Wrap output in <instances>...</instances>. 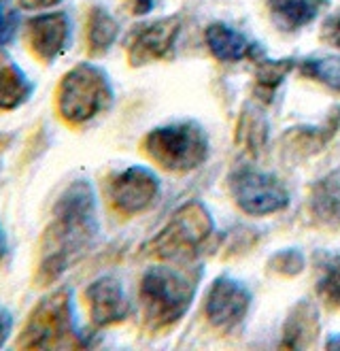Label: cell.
Instances as JSON below:
<instances>
[{
  "instance_id": "obj_1",
  "label": "cell",
  "mask_w": 340,
  "mask_h": 351,
  "mask_svg": "<svg viewBox=\"0 0 340 351\" xmlns=\"http://www.w3.org/2000/svg\"><path fill=\"white\" fill-rule=\"evenodd\" d=\"M98 232L100 219L94 185L88 179H75L58 196L38 241L36 285L47 287L60 281L92 250Z\"/></svg>"
},
{
  "instance_id": "obj_2",
  "label": "cell",
  "mask_w": 340,
  "mask_h": 351,
  "mask_svg": "<svg viewBox=\"0 0 340 351\" xmlns=\"http://www.w3.org/2000/svg\"><path fill=\"white\" fill-rule=\"evenodd\" d=\"M88 345L77 326L73 290L66 285L38 300L17 337V349H71Z\"/></svg>"
},
{
  "instance_id": "obj_3",
  "label": "cell",
  "mask_w": 340,
  "mask_h": 351,
  "mask_svg": "<svg viewBox=\"0 0 340 351\" xmlns=\"http://www.w3.org/2000/svg\"><path fill=\"white\" fill-rule=\"evenodd\" d=\"M196 296V281L170 266H151L141 277L138 300L145 326L151 332L173 328Z\"/></svg>"
},
{
  "instance_id": "obj_4",
  "label": "cell",
  "mask_w": 340,
  "mask_h": 351,
  "mask_svg": "<svg viewBox=\"0 0 340 351\" xmlns=\"http://www.w3.org/2000/svg\"><path fill=\"white\" fill-rule=\"evenodd\" d=\"M113 86L104 69L81 62L64 73L56 92V107L69 126H83L113 105Z\"/></svg>"
},
{
  "instance_id": "obj_5",
  "label": "cell",
  "mask_w": 340,
  "mask_h": 351,
  "mask_svg": "<svg viewBox=\"0 0 340 351\" xmlns=\"http://www.w3.org/2000/svg\"><path fill=\"white\" fill-rule=\"evenodd\" d=\"M215 223L200 200H189L173 213L164 228L147 243V256L164 262H187L210 239Z\"/></svg>"
},
{
  "instance_id": "obj_6",
  "label": "cell",
  "mask_w": 340,
  "mask_h": 351,
  "mask_svg": "<svg viewBox=\"0 0 340 351\" xmlns=\"http://www.w3.org/2000/svg\"><path fill=\"white\" fill-rule=\"evenodd\" d=\"M143 149L168 173H189L206 162L208 136L198 121H177L154 128L143 138Z\"/></svg>"
},
{
  "instance_id": "obj_7",
  "label": "cell",
  "mask_w": 340,
  "mask_h": 351,
  "mask_svg": "<svg viewBox=\"0 0 340 351\" xmlns=\"http://www.w3.org/2000/svg\"><path fill=\"white\" fill-rule=\"evenodd\" d=\"M230 194L241 211L264 217L287 209L289 192L279 177L255 169H239L230 175Z\"/></svg>"
},
{
  "instance_id": "obj_8",
  "label": "cell",
  "mask_w": 340,
  "mask_h": 351,
  "mask_svg": "<svg viewBox=\"0 0 340 351\" xmlns=\"http://www.w3.org/2000/svg\"><path fill=\"white\" fill-rule=\"evenodd\" d=\"M160 196V179L158 175L134 164L119 173H115L106 183V198L111 206L121 215H138L147 211Z\"/></svg>"
},
{
  "instance_id": "obj_9",
  "label": "cell",
  "mask_w": 340,
  "mask_h": 351,
  "mask_svg": "<svg viewBox=\"0 0 340 351\" xmlns=\"http://www.w3.org/2000/svg\"><path fill=\"white\" fill-rule=\"evenodd\" d=\"M181 34V17L170 15L134 26L125 40V53L130 66H147L151 62L164 60L175 49Z\"/></svg>"
},
{
  "instance_id": "obj_10",
  "label": "cell",
  "mask_w": 340,
  "mask_h": 351,
  "mask_svg": "<svg viewBox=\"0 0 340 351\" xmlns=\"http://www.w3.org/2000/svg\"><path fill=\"white\" fill-rule=\"evenodd\" d=\"M249 306L251 292L241 281L232 277H217L210 283L204 311L212 328L221 330V332H232L245 322Z\"/></svg>"
},
{
  "instance_id": "obj_11",
  "label": "cell",
  "mask_w": 340,
  "mask_h": 351,
  "mask_svg": "<svg viewBox=\"0 0 340 351\" xmlns=\"http://www.w3.org/2000/svg\"><path fill=\"white\" fill-rule=\"evenodd\" d=\"M71 38H73V22L66 11L38 13L30 17L26 24L28 47L45 64L56 62L71 47Z\"/></svg>"
},
{
  "instance_id": "obj_12",
  "label": "cell",
  "mask_w": 340,
  "mask_h": 351,
  "mask_svg": "<svg viewBox=\"0 0 340 351\" xmlns=\"http://www.w3.org/2000/svg\"><path fill=\"white\" fill-rule=\"evenodd\" d=\"M85 302L96 328L117 326L130 315V300L125 296L121 281L113 275H102L85 287Z\"/></svg>"
},
{
  "instance_id": "obj_13",
  "label": "cell",
  "mask_w": 340,
  "mask_h": 351,
  "mask_svg": "<svg viewBox=\"0 0 340 351\" xmlns=\"http://www.w3.org/2000/svg\"><path fill=\"white\" fill-rule=\"evenodd\" d=\"M338 128H340V107H332L328 117L319 123V126L289 128L281 138V145L291 156L308 158V156H315L321 149H326L328 143L336 136Z\"/></svg>"
},
{
  "instance_id": "obj_14",
  "label": "cell",
  "mask_w": 340,
  "mask_h": 351,
  "mask_svg": "<svg viewBox=\"0 0 340 351\" xmlns=\"http://www.w3.org/2000/svg\"><path fill=\"white\" fill-rule=\"evenodd\" d=\"M204 40L208 51L219 62H243V60H260L262 47L247 38L243 32L234 30L228 24L215 22L204 30Z\"/></svg>"
},
{
  "instance_id": "obj_15",
  "label": "cell",
  "mask_w": 340,
  "mask_h": 351,
  "mask_svg": "<svg viewBox=\"0 0 340 351\" xmlns=\"http://www.w3.org/2000/svg\"><path fill=\"white\" fill-rule=\"evenodd\" d=\"M319 335V313L311 300H300L293 308L283 326V341L285 349H306L315 343Z\"/></svg>"
},
{
  "instance_id": "obj_16",
  "label": "cell",
  "mask_w": 340,
  "mask_h": 351,
  "mask_svg": "<svg viewBox=\"0 0 340 351\" xmlns=\"http://www.w3.org/2000/svg\"><path fill=\"white\" fill-rule=\"evenodd\" d=\"M328 0H268L272 22L285 32L300 30L319 15Z\"/></svg>"
},
{
  "instance_id": "obj_17",
  "label": "cell",
  "mask_w": 340,
  "mask_h": 351,
  "mask_svg": "<svg viewBox=\"0 0 340 351\" xmlns=\"http://www.w3.org/2000/svg\"><path fill=\"white\" fill-rule=\"evenodd\" d=\"M119 36V22L104 7H92L85 22V40L90 56L98 58L109 51Z\"/></svg>"
},
{
  "instance_id": "obj_18",
  "label": "cell",
  "mask_w": 340,
  "mask_h": 351,
  "mask_svg": "<svg viewBox=\"0 0 340 351\" xmlns=\"http://www.w3.org/2000/svg\"><path fill=\"white\" fill-rule=\"evenodd\" d=\"M295 60L285 58V60H268L260 58L255 60V79H253V94L260 102H272L276 96V90L283 86L287 75L293 71Z\"/></svg>"
},
{
  "instance_id": "obj_19",
  "label": "cell",
  "mask_w": 340,
  "mask_h": 351,
  "mask_svg": "<svg viewBox=\"0 0 340 351\" xmlns=\"http://www.w3.org/2000/svg\"><path fill=\"white\" fill-rule=\"evenodd\" d=\"M34 94V84L15 64H0V113L24 107Z\"/></svg>"
},
{
  "instance_id": "obj_20",
  "label": "cell",
  "mask_w": 340,
  "mask_h": 351,
  "mask_svg": "<svg viewBox=\"0 0 340 351\" xmlns=\"http://www.w3.org/2000/svg\"><path fill=\"white\" fill-rule=\"evenodd\" d=\"M311 211L326 226H340V171L324 177L313 188Z\"/></svg>"
},
{
  "instance_id": "obj_21",
  "label": "cell",
  "mask_w": 340,
  "mask_h": 351,
  "mask_svg": "<svg viewBox=\"0 0 340 351\" xmlns=\"http://www.w3.org/2000/svg\"><path fill=\"white\" fill-rule=\"evenodd\" d=\"M268 121L264 117V113L260 111V107H255V105H247L239 117V126H236V143L247 149L249 154L253 156H258L264 145H266V141H268Z\"/></svg>"
},
{
  "instance_id": "obj_22",
  "label": "cell",
  "mask_w": 340,
  "mask_h": 351,
  "mask_svg": "<svg viewBox=\"0 0 340 351\" xmlns=\"http://www.w3.org/2000/svg\"><path fill=\"white\" fill-rule=\"evenodd\" d=\"M317 294L332 311H340V254H326L319 262Z\"/></svg>"
},
{
  "instance_id": "obj_23",
  "label": "cell",
  "mask_w": 340,
  "mask_h": 351,
  "mask_svg": "<svg viewBox=\"0 0 340 351\" xmlns=\"http://www.w3.org/2000/svg\"><path fill=\"white\" fill-rule=\"evenodd\" d=\"M300 73L317 84H321L334 92H340V58H306L300 62Z\"/></svg>"
},
{
  "instance_id": "obj_24",
  "label": "cell",
  "mask_w": 340,
  "mask_h": 351,
  "mask_svg": "<svg viewBox=\"0 0 340 351\" xmlns=\"http://www.w3.org/2000/svg\"><path fill=\"white\" fill-rule=\"evenodd\" d=\"M304 256L298 252V250H283V252H276L270 256L268 260V268L272 273L281 275V277H295L304 271Z\"/></svg>"
},
{
  "instance_id": "obj_25",
  "label": "cell",
  "mask_w": 340,
  "mask_h": 351,
  "mask_svg": "<svg viewBox=\"0 0 340 351\" xmlns=\"http://www.w3.org/2000/svg\"><path fill=\"white\" fill-rule=\"evenodd\" d=\"M17 30H19L17 11L7 7L3 0H0V49H5L13 43L17 38Z\"/></svg>"
},
{
  "instance_id": "obj_26",
  "label": "cell",
  "mask_w": 340,
  "mask_h": 351,
  "mask_svg": "<svg viewBox=\"0 0 340 351\" xmlns=\"http://www.w3.org/2000/svg\"><path fill=\"white\" fill-rule=\"evenodd\" d=\"M321 38L326 40L328 45L340 49V11L334 13V15H330V17L326 19V22H324Z\"/></svg>"
},
{
  "instance_id": "obj_27",
  "label": "cell",
  "mask_w": 340,
  "mask_h": 351,
  "mask_svg": "<svg viewBox=\"0 0 340 351\" xmlns=\"http://www.w3.org/2000/svg\"><path fill=\"white\" fill-rule=\"evenodd\" d=\"M13 326H15L13 313L9 311L7 306L0 304V347H5L7 341L11 339V335H13Z\"/></svg>"
},
{
  "instance_id": "obj_28",
  "label": "cell",
  "mask_w": 340,
  "mask_h": 351,
  "mask_svg": "<svg viewBox=\"0 0 340 351\" xmlns=\"http://www.w3.org/2000/svg\"><path fill=\"white\" fill-rule=\"evenodd\" d=\"M64 0H17V5L21 11H47V9H56L58 5H62Z\"/></svg>"
},
{
  "instance_id": "obj_29",
  "label": "cell",
  "mask_w": 340,
  "mask_h": 351,
  "mask_svg": "<svg viewBox=\"0 0 340 351\" xmlns=\"http://www.w3.org/2000/svg\"><path fill=\"white\" fill-rule=\"evenodd\" d=\"M158 0H127V5H130V11L134 15H147L149 11H154Z\"/></svg>"
},
{
  "instance_id": "obj_30",
  "label": "cell",
  "mask_w": 340,
  "mask_h": 351,
  "mask_svg": "<svg viewBox=\"0 0 340 351\" xmlns=\"http://www.w3.org/2000/svg\"><path fill=\"white\" fill-rule=\"evenodd\" d=\"M9 256V239L5 234V228L0 226V264H3Z\"/></svg>"
},
{
  "instance_id": "obj_31",
  "label": "cell",
  "mask_w": 340,
  "mask_h": 351,
  "mask_svg": "<svg viewBox=\"0 0 340 351\" xmlns=\"http://www.w3.org/2000/svg\"><path fill=\"white\" fill-rule=\"evenodd\" d=\"M326 347H328V349H338V351H340V332L334 335V337H330L328 343H326Z\"/></svg>"
}]
</instances>
